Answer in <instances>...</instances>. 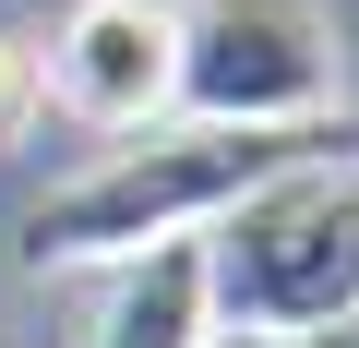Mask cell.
Listing matches in <instances>:
<instances>
[{
    "mask_svg": "<svg viewBox=\"0 0 359 348\" xmlns=\"http://www.w3.org/2000/svg\"><path fill=\"white\" fill-rule=\"evenodd\" d=\"M299 156H359V120H287V132H228V120H168L144 144H120L108 168L60 181L25 217V264L72 276V264H132L156 240H204L240 193H264Z\"/></svg>",
    "mask_w": 359,
    "mask_h": 348,
    "instance_id": "cell-1",
    "label": "cell"
},
{
    "mask_svg": "<svg viewBox=\"0 0 359 348\" xmlns=\"http://www.w3.org/2000/svg\"><path fill=\"white\" fill-rule=\"evenodd\" d=\"M204 300L216 336H276V348L359 312V156H299L264 193H240L204 228Z\"/></svg>",
    "mask_w": 359,
    "mask_h": 348,
    "instance_id": "cell-2",
    "label": "cell"
},
{
    "mask_svg": "<svg viewBox=\"0 0 359 348\" xmlns=\"http://www.w3.org/2000/svg\"><path fill=\"white\" fill-rule=\"evenodd\" d=\"M180 120H228V132H287L335 120V25L323 0H204L180 13Z\"/></svg>",
    "mask_w": 359,
    "mask_h": 348,
    "instance_id": "cell-3",
    "label": "cell"
},
{
    "mask_svg": "<svg viewBox=\"0 0 359 348\" xmlns=\"http://www.w3.org/2000/svg\"><path fill=\"white\" fill-rule=\"evenodd\" d=\"M48 96L96 132H156L180 96V13L168 0H72L48 37Z\"/></svg>",
    "mask_w": 359,
    "mask_h": 348,
    "instance_id": "cell-4",
    "label": "cell"
},
{
    "mask_svg": "<svg viewBox=\"0 0 359 348\" xmlns=\"http://www.w3.org/2000/svg\"><path fill=\"white\" fill-rule=\"evenodd\" d=\"M84 348H216V300H204V240H156V252H132Z\"/></svg>",
    "mask_w": 359,
    "mask_h": 348,
    "instance_id": "cell-5",
    "label": "cell"
},
{
    "mask_svg": "<svg viewBox=\"0 0 359 348\" xmlns=\"http://www.w3.org/2000/svg\"><path fill=\"white\" fill-rule=\"evenodd\" d=\"M36 108H48V72H36V49H25L13 25H0V144H13Z\"/></svg>",
    "mask_w": 359,
    "mask_h": 348,
    "instance_id": "cell-6",
    "label": "cell"
},
{
    "mask_svg": "<svg viewBox=\"0 0 359 348\" xmlns=\"http://www.w3.org/2000/svg\"><path fill=\"white\" fill-rule=\"evenodd\" d=\"M299 348H359V312H335L323 336H299Z\"/></svg>",
    "mask_w": 359,
    "mask_h": 348,
    "instance_id": "cell-7",
    "label": "cell"
},
{
    "mask_svg": "<svg viewBox=\"0 0 359 348\" xmlns=\"http://www.w3.org/2000/svg\"><path fill=\"white\" fill-rule=\"evenodd\" d=\"M216 348H276V336H216Z\"/></svg>",
    "mask_w": 359,
    "mask_h": 348,
    "instance_id": "cell-8",
    "label": "cell"
}]
</instances>
